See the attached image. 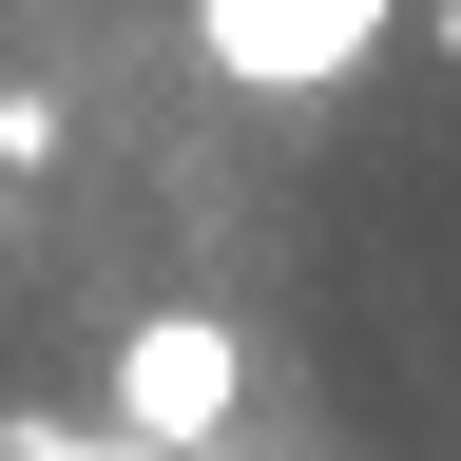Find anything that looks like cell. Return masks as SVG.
I'll list each match as a JSON object with an SVG mask.
<instances>
[{
	"label": "cell",
	"instance_id": "obj_4",
	"mask_svg": "<svg viewBox=\"0 0 461 461\" xmlns=\"http://www.w3.org/2000/svg\"><path fill=\"white\" fill-rule=\"evenodd\" d=\"M212 461H230V442H212Z\"/></svg>",
	"mask_w": 461,
	"mask_h": 461
},
{
	"label": "cell",
	"instance_id": "obj_3",
	"mask_svg": "<svg viewBox=\"0 0 461 461\" xmlns=\"http://www.w3.org/2000/svg\"><path fill=\"white\" fill-rule=\"evenodd\" d=\"M423 39H442V58H461V0H423Z\"/></svg>",
	"mask_w": 461,
	"mask_h": 461
},
{
	"label": "cell",
	"instance_id": "obj_2",
	"mask_svg": "<svg viewBox=\"0 0 461 461\" xmlns=\"http://www.w3.org/2000/svg\"><path fill=\"white\" fill-rule=\"evenodd\" d=\"M384 20H403V0H193V58L230 96H327Z\"/></svg>",
	"mask_w": 461,
	"mask_h": 461
},
{
	"label": "cell",
	"instance_id": "obj_1",
	"mask_svg": "<svg viewBox=\"0 0 461 461\" xmlns=\"http://www.w3.org/2000/svg\"><path fill=\"white\" fill-rule=\"evenodd\" d=\"M115 423L173 442V461H212L230 423H250V346H230L212 308H135L115 327Z\"/></svg>",
	"mask_w": 461,
	"mask_h": 461
}]
</instances>
